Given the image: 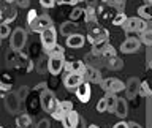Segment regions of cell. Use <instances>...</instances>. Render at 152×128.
Returning a JSON list of instances; mask_svg holds the SVG:
<instances>
[{
    "mask_svg": "<svg viewBox=\"0 0 152 128\" xmlns=\"http://www.w3.org/2000/svg\"><path fill=\"white\" fill-rule=\"evenodd\" d=\"M40 5L45 9H49V8H54L56 7V0H40Z\"/></svg>",
    "mask_w": 152,
    "mask_h": 128,
    "instance_id": "d590c367",
    "label": "cell"
},
{
    "mask_svg": "<svg viewBox=\"0 0 152 128\" xmlns=\"http://www.w3.org/2000/svg\"><path fill=\"white\" fill-rule=\"evenodd\" d=\"M100 85H102V89L106 93H119L125 90V84L121 79H116V78H104L100 81Z\"/></svg>",
    "mask_w": 152,
    "mask_h": 128,
    "instance_id": "8992f818",
    "label": "cell"
},
{
    "mask_svg": "<svg viewBox=\"0 0 152 128\" xmlns=\"http://www.w3.org/2000/svg\"><path fill=\"white\" fill-rule=\"evenodd\" d=\"M40 103H41L43 111L48 112V114H51V112L56 109L57 103H59V100L56 98L54 92H51L49 89H46V90H43V92L40 93Z\"/></svg>",
    "mask_w": 152,
    "mask_h": 128,
    "instance_id": "5b68a950",
    "label": "cell"
},
{
    "mask_svg": "<svg viewBox=\"0 0 152 128\" xmlns=\"http://www.w3.org/2000/svg\"><path fill=\"white\" fill-rule=\"evenodd\" d=\"M16 60H18V52H14V51H10L8 54H7V62H8V65H13V63H16Z\"/></svg>",
    "mask_w": 152,
    "mask_h": 128,
    "instance_id": "e575fe53",
    "label": "cell"
},
{
    "mask_svg": "<svg viewBox=\"0 0 152 128\" xmlns=\"http://www.w3.org/2000/svg\"><path fill=\"white\" fill-rule=\"evenodd\" d=\"M5 104H7V109H8L10 112H14V114H16V112L19 111V106H21V101L18 100V97H16V92H14V93L8 92L7 98H5Z\"/></svg>",
    "mask_w": 152,
    "mask_h": 128,
    "instance_id": "e0dca14e",
    "label": "cell"
},
{
    "mask_svg": "<svg viewBox=\"0 0 152 128\" xmlns=\"http://www.w3.org/2000/svg\"><path fill=\"white\" fill-rule=\"evenodd\" d=\"M30 123H32V117L28 116V114H21V116H18V119H16L18 128H27V127H30Z\"/></svg>",
    "mask_w": 152,
    "mask_h": 128,
    "instance_id": "484cf974",
    "label": "cell"
},
{
    "mask_svg": "<svg viewBox=\"0 0 152 128\" xmlns=\"http://www.w3.org/2000/svg\"><path fill=\"white\" fill-rule=\"evenodd\" d=\"M125 19H127V14L124 13V11H122V13H117L116 16L113 17V24H114L116 27H121L122 24L125 22Z\"/></svg>",
    "mask_w": 152,
    "mask_h": 128,
    "instance_id": "f546056e",
    "label": "cell"
},
{
    "mask_svg": "<svg viewBox=\"0 0 152 128\" xmlns=\"http://www.w3.org/2000/svg\"><path fill=\"white\" fill-rule=\"evenodd\" d=\"M108 38H109V33L103 27H90V30L87 33V40L92 46L98 44V43H103V41H108Z\"/></svg>",
    "mask_w": 152,
    "mask_h": 128,
    "instance_id": "52a82bcc",
    "label": "cell"
},
{
    "mask_svg": "<svg viewBox=\"0 0 152 128\" xmlns=\"http://www.w3.org/2000/svg\"><path fill=\"white\" fill-rule=\"evenodd\" d=\"M48 54H49V57H48V62H46V70L52 76H59L62 73V70H64V63H65L64 46L56 44Z\"/></svg>",
    "mask_w": 152,
    "mask_h": 128,
    "instance_id": "6da1fadb",
    "label": "cell"
},
{
    "mask_svg": "<svg viewBox=\"0 0 152 128\" xmlns=\"http://www.w3.org/2000/svg\"><path fill=\"white\" fill-rule=\"evenodd\" d=\"M97 55H100L102 59H111V57H116V47L111 46L109 43H106V44H103L102 47H100V51L97 52Z\"/></svg>",
    "mask_w": 152,
    "mask_h": 128,
    "instance_id": "ffe728a7",
    "label": "cell"
},
{
    "mask_svg": "<svg viewBox=\"0 0 152 128\" xmlns=\"http://www.w3.org/2000/svg\"><path fill=\"white\" fill-rule=\"evenodd\" d=\"M83 79L86 81V82H89V84H100V81H102V74H100V71L97 68L86 65V68L83 71Z\"/></svg>",
    "mask_w": 152,
    "mask_h": 128,
    "instance_id": "4fadbf2b",
    "label": "cell"
},
{
    "mask_svg": "<svg viewBox=\"0 0 152 128\" xmlns=\"http://www.w3.org/2000/svg\"><path fill=\"white\" fill-rule=\"evenodd\" d=\"M37 128H49V120H48V119H41V120L37 123Z\"/></svg>",
    "mask_w": 152,
    "mask_h": 128,
    "instance_id": "74e56055",
    "label": "cell"
},
{
    "mask_svg": "<svg viewBox=\"0 0 152 128\" xmlns=\"http://www.w3.org/2000/svg\"><path fill=\"white\" fill-rule=\"evenodd\" d=\"M106 65H108V68H109V70L117 71V70H122L124 62L119 59V57H111V59H108V60H106Z\"/></svg>",
    "mask_w": 152,
    "mask_h": 128,
    "instance_id": "4316f807",
    "label": "cell"
},
{
    "mask_svg": "<svg viewBox=\"0 0 152 128\" xmlns=\"http://www.w3.org/2000/svg\"><path fill=\"white\" fill-rule=\"evenodd\" d=\"M11 33V28H10V24H0V40L10 36Z\"/></svg>",
    "mask_w": 152,
    "mask_h": 128,
    "instance_id": "d6a6232c",
    "label": "cell"
},
{
    "mask_svg": "<svg viewBox=\"0 0 152 128\" xmlns=\"http://www.w3.org/2000/svg\"><path fill=\"white\" fill-rule=\"evenodd\" d=\"M128 128H142V127L136 122H128Z\"/></svg>",
    "mask_w": 152,
    "mask_h": 128,
    "instance_id": "ee69618b",
    "label": "cell"
},
{
    "mask_svg": "<svg viewBox=\"0 0 152 128\" xmlns=\"http://www.w3.org/2000/svg\"><path fill=\"white\" fill-rule=\"evenodd\" d=\"M87 128H100V127H98V125H95V123H92V125H89Z\"/></svg>",
    "mask_w": 152,
    "mask_h": 128,
    "instance_id": "f6af8a7d",
    "label": "cell"
},
{
    "mask_svg": "<svg viewBox=\"0 0 152 128\" xmlns=\"http://www.w3.org/2000/svg\"><path fill=\"white\" fill-rule=\"evenodd\" d=\"M48 89V84L46 82H41V84H38V85H35V90H37V92H43V90H46Z\"/></svg>",
    "mask_w": 152,
    "mask_h": 128,
    "instance_id": "60d3db41",
    "label": "cell"
},
{
    "mask_svg": "<svg viewBox=\"0 0 152 128\" xmlns=\"http://www.w3.org/2000/svg\"><path fill=\"white\" fill-rule=\"evenodd\" d=\"M5 2H8V3H13V2H14V0H5Z\"/></svg>",
    "mask_w": 152,
    "mask_h": 128,
    "instance_id": "7dc6e473",
    "label": "cell"
},
{
    "mask_svg": "<svg viewBox=\"0 0 152 128\" xmlns=\"http://www.w3.org/2000/svg\"><path fill=\"white\" fill-rule=\"evenodd\" d=\"M83 14H84V9L75 7L73 9H71V13L68 14V16H70V21L71 22H76V21H79V19L83 17Z\"/></svg>",
    "mask_w": 152,
    "mask_h": 128,
    "instance_id": "f1b7e54d",
    "label": "cell"
},
{
    "mask_svg": "<svg viewBox=\"0 0 152 128\" xmlns=\"http://www.w3.org/2000/svg\"><path fill=\"white\" fill-rule=\"evenodd\" d=\"M121 27L125 33H135V32L141 33V32H144L146 28H151L149 22L142 21L140 17H127L125 22H124Z\"/></svg>",
    "mask_w": 152,
    "mask_h": 128,
    "instance_id": "3957f363",
    "label": "cell"
},
{
    "mask_svg": "<svg viewBox=\"0 0 152 128\" xmlns=\"http://www.w3.org/2000/svg\"><path fill=\"white\" fill-rule=\"evenodd\" d=\"M52 25V21H51V17L48 16V14H40V16H38L35 21H33L30 25L32 30L33 32H37V33H40V32H43L45 30V28H48V27H51Z\"/></svg>",
    "mask_w": 152,
    "mask_h": 128,
    "instance_id": "30bf717a",
    "label": "cell"
},
{
    "mask_svg": "<svg viewBox=\"0 0 152 128\" xmlns=\"http://www.w3.org/2000/svg\"><path fill=\"white\" fill-rule=\"evenodd\" d=\"M56 5H76V0H56Z\"/></svg>",
    "mask_w": 152,
    "mask_h": 128,
    "instance_id": "ab89813d",
    "label": "cell"
},
{
    "mask_svg": "<svg viewBox=\"0 0 152 128\" xmlns=\"http://www.w3.org/2000/svg\"><path fill=\"white\" fill-rule=\"evenodd\" d=\"M138 89H140V79L133 76V78H130V79H128V82L125 84L127 97H128V98H133V97L138 93Z\"/></svg>",
    "mask_w": 152,
    "mask_h": 128,
    "instance_id": "d6986e66",
    "label": "cell"
},
{
    "mask_svg": "<svg viewBox=\"0 0 152 128\" xmlns=\"http://www.w3.org/2000/svg\"><path fill=\"white\" fill-rule=\"evenodd\" d=\"M76 92V98L79 100L81 103H89L90 101V97H92V89H90V84L83 81L78 87L75 89Z\"/></svg>",
    "mask_w": 152,
    "mask_h": 128,
    "instance_id": "ba28073f",
    "label": "cell"
},
{
    "mask_svg": "<svg viewBox=\"0 0 152 128\" xmlns=\"http://www.w3.org/2000/svg\"><path fill=\"white\" fill-rule=\"evenodd\" d=\"M71 109H73V103L68 101V100H64V101L57 103V106H56L54 111L51 112V116H52V119H56V120H60V119L64 117L66 112H70Z\"/></svg>",
    "mask_w": 152,
    "mask_h": 128,
    "instance_id": "8fae6325",
    "label": "cell"
},
{
    "mask_svg": "<svg viewBox=\"0 0 152 128\" xmlns=\"http://www.w3.org/2000/svg\"><path fill=\"white\" fill-rule=\"evenodd\" d=\"M0 128H3V127H0Z\"/></svg>",
    "mask_w": 152,
    "mask_h": 128,
    "instance_id": "681fc988",
    "label": "cell"
},
{
    "mask_svg": "<svg viewBox=\"0 0 152 128\" xmlns=\"http://www.w3.org/2000/svg\"><path fill=\"white\" fill-rule=\"evenodd\" d=\"M78 2H84V0H76V3H78Z\"/></svg>",
    "mask_w": 152,
    "mask_h": 128,
    "instance_id": "c3c4849f",
    "label": "cell"
},
{
    "mask_svg": "<svg viewBox=\"0 0 152 128\" xmlns=\"http://www.w3.org/2000/svg\"><path fill=\"white\" fill-rule=\"evenodd\" d=\"M40 40H41V46L46 52H49L52 47L57 44V32L54 25L45 28L43 32H40Z\"/></svg>",
    "mask_w": 152,
    "mask_h": 128,
    "instance_id": "277c9868",
    "label": "cell"
},
{
    "mask_svg": "<svg viewBox=\"0 0 152 128\" xmlns=\"http://www.w3.org/2000/svg\"><path fill=\"white\" fill-rule=\"evenodd\" d=\"M28 90H30V89H28L27 85H22V87H19V89H18V92H16V97H18V100H19V101H24V100L27 98V95H28Z\"/></svg>",
    "mask_w": 152,
    "mask_h": 128,
    "instance_id": "4dcf8cb0",
    "label": "cell"
},
{
    "mask_svg": "<svg viewBox=\"0 0 152 128\" xmlns=\"http://www.w3.org/2000/svg\"><path fill=\"white\" fill-rule=\"evenodd\" d=\"M83 17H84V21L87 22V24H95V22H97V13H95V8L87 7V8L84 9Z\"/></svg>",
    "mask_w": 152,
    "mask_h": 128,
    "instance_id": "cb8c5ba5",
    "label": "cell"
},
{
    "mask_svg": "<svg viewBox=\"0 0 152 128\" xmlns=\"http://www.w3.org/2000/svg\"><path fill=\"white\" fill-rule=\"evenodd\" d=\"M104 2H108V5H111V7L117 8L119 13H122L124 7H125V0H104Z\"/></svg>",
    "mask_w": 152,
    "mask_h": 128,
    "instance_id": "1f68e13d",
    "label": "cell"
},
{
    "mask_svg": "<svg viewBox=\"0 0 152 128\" xmlns=\"http://www.w3.org/2000/svg\"><path fill=\"white\" fill-rule=\"evenodd\" d=\"M76 28H78V25H76V22H71V21H66L60 25V33L65 36H70L73 35V33H76Z\"/></svg>",
    "mask_w": 152,
    "mask_h": 128,
    "instance_id": "7402d4cb",
    "label": "cell"
},
{
    "mask_svg": "<svg viewBox=\"0 0 152 128\" xmlns=\"http://www.w3.org/2000/svg\"><path fill=\"white\" fill-rule=\"evenodd\" d=\"M86 2H87V7H90V8L97 7V0H86Z\"/></svg>",
    "mask_w": 152,
    "mask_h": 128,
    "instance_id": "7bdbcfd3",
    "label": "cell"
},
{
    "mask_svg": "<svg viewBox=\"0 0 152 128\" xmlns=\"http://www.w3.org/2000/svg\"><path fill=\"white\" fill-rule=\"evenodd\" d=\"M140 47H141V41L136 36H128L127 40L122 41L121 52H124V54H135Z\"/></svg>",
    "mask_w": 152,
    "mask_h": 128,
    "instance_id": "9c48e42d",
    "label": "cell"
},
{
    "mask_svg": "<svg viewBox=\"0 0 152 128\" xmlns=\"http://www.w3.org/2000/svg\"><path fill=\"white\" fill-rule=\"evenodd\" d=\"M84 68H86V63L83 60H71V62H65V63H64V70L66 71V73L83 74Z\"/></svg>",
    "mask_w": 152,
    "mask_h": 128,
    "instance_id": "9a60e30c",
    "label": "cell"
},
{
    "mask_svg": "<svg viewBox=\"0 0 152 128\" xmlns=\"http://www.w3.org/2000/svg\"><path fill=\"white\" fill-rule=\"evenodd\" d=\"M114 114H116L119 119H125L127 117V114H128V104H127V100L125 98H119L117 97L116 108H114Z\"/></svg>",
    "mask_w": 152,
    "mask_h": 128,
    "instance_id": "ac0fdd59",
    "label": "cell"
},
{
    "mask_svg": "<svg viewBox=\"0 0 152 128\" xmlns=\"http://www.w3.org/2000/svg\"><path fill=\"white\" fill-rule=\"evenodd\" d=\"M116 101H117V95H116V93H106V97H104V103H106V111H108V112L114 114Z\"/></svg>",
    "mask_w": 152,
    "mask_h": 128,
    "instance_id": "603a6c76",
    "label": "cell"
},
{
    "mask_svg": "<svg viewBox=\"0 0 152 128\" xmlns=\"http://www.w3.org/2000/svg\"><path fill=\"white\" fill-rule=\"evenodd\" d=\"M136 13H138V17L142 19V21H146V22H149L151 19H152V9H151V5H141V7H138L136 9Z\"/></svg>",
    "mask_w": 152,
    "mask_h": 128,
    "instance_id": "44dd1931",
    "label": "cell"
},
{
    "mask_svg": "<svg viewBox=\"0 0 152 128\" xmlns=\"http://www.w3.org/2000/svg\"><path fill=\"white\" fill-rule=\"evenodd\" d=\"M138 93H140L141 97H146V98H149L151 95H152V90H151V87H149V84H147V81H141V82H140Z\"/></svg>",
    "mask_w": 152,
    "mask_h": 128,
    "instance_id": "83f0119b",
    "label": "cell"
},
{
    "mask_svg": "<svg viewBox=\"0 0 152 128\" xmlns=\"http://www.w3.org/2000/svg\"><path fill=\"white\" fill-rule=\"evenodd\" d=\"M138 40L141 41V44H146L147 47H151L152 46V30L151 28H146L144 32L140 33V38H138Z\"/></svg>",
    "mask_w": 152,
    "mask_h": 128,
    "instance_id": "d4e9b609",
    "label": "cell"
},
{
    "mask_svg": "<svg viewBox=\"0 0 152 128\" xmlns=\"http://www.w3.org/2000/svg\"><path fill=\"white\" fill-rule=\"evenodd\" d=\"M14 2H16L18 7H21V8H27L28 5H30V0H14Z\"/></svg>",
    "mask_w": 152,
    "mask_h": 128,
    "instance_id": "f35d334b",
    "label": "cell"
},
{
    "mask_svg": "<svg viewBox=\"0 0 152 128\" xmlns=\"http://www.w3.org/2000/svg\"><path fill=\"white\" fill-rule=\"evenodd\" d=\"M113 128H128V123H127V122H124V120H121V122H117Z\"/></svg>",
    "mask_w": 152,
    "mask_h": 128,
    "instance_id": "b9f144b4",
    "label": "cell"
},
{
    "mask_svg": "<svg viewBox=\"0 0 152 128\" xmlns=\"http://www.w3.org/2000/svg\"><path fill=\"white\" fill-rule=\"evenodd\" d=\"M27 43V32L22 27H16L13 33H10V49L14 52H19L24 49Z\"/></svg>",
    "mask_w": 152,
    "mask_h": 128,
    "instance_id": "7a4b0ae2",
    "label": "cell"
},
{
    "mask_svg": "<svg viewBox=\"0 0 152 128\" xmlns=\"http://www.w3.org/2000/svg\"><path fill=\"white\" fill-rule=\"evenodd\" d=\"M60 122H62V127L64 128H78L79 125V114L75 111V109H71L70 112H66L64 117L60 119Z\"/></svg>",
    "mask_w": 152,
    "mask_h": 128,
    "instance_id": "7c38bea8",
    "label": "cell"
},
{
    "mask_svg": "<svg viewBox=\"0 0 152 128\" xmlns=\"http://www.w3.org/2000/svg\"><path fill=\"white\" fill-rule=\"evenodd\" d=\"M37 17H38L37 9H28V13H27V25H30V24L35 21Z\"/></svg>",
    "mask_w": 152,
    "mask_h": 128,
    "instance_id": "836d02e7",
    "label": "cell"
},
{
    "mask_svg": "<svg viewBox=\"0 0 152 128\" xmlns=\"http://www.w3.org/2000/svg\"><path fill=\"white\" fill-rule=\"evenodd\" d=\"M144 2H146V5H151V2H152V0H144Z\"/></svg>",
    "mask_w": 152,
    "mask_h": 128,
    "instance_id": "bcb514c9",
    "label": "cell"
},
{
    "mask_svg": "<svg viewBox=\"0 0 152 128\" xmlns=\"http://www.w3.org/2000/svg\"><path fill=\"white\" fill-rule=\"evenodd\" d=\"M97 111L98 112H104L106 111V103H104V98H100L97 103Z\"/></svg>",
    "mask_w": 152,
    "mask_h": 128,
    "instance_id": "8d00e7d4",
    "label": "cell"
},
{
    "mask_svg": "<svg viewBox=\"0 0 152 128\" xmlns=\"http://www.w3.org/2000/svg\"><path fill=\"white\" fill-rule=\"evenodd\" d=\"M83 74H78V73H66V76L64 78V87L68 89V90H75L78 85L83 82Z\"/></svg>",
    "mask_w": 152,
    "mask_h": 128,
    "instance_id": "5bb4252c",
    "label": "cell"
},
{
    "mask_svg": "<svg viewBox=\"0 0 152 128\" xmlns=\"http://www.w3.org/2000/svg\"><path fill=\"white\" fill-rule=\"evenodd\" d=\"M86 43V36L81 35V33H73V35L66 36V46L71 47V49H79V47H83Z\"/></svg>",
    "mask_w": 152,
    "mask_h": 128,
    "instance_id": "2e32d148",
    "label": "cell"
}]
</instances>
